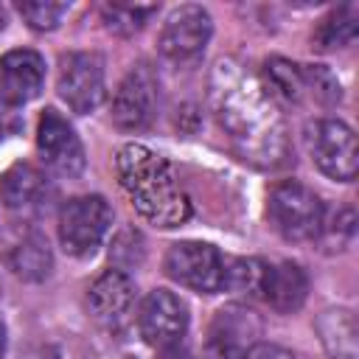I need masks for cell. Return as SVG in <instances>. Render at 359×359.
Instances as JSON below:
<instances>
[{
  "mask_svg": "<svg viewBox=\"0 0 359 359\" xmlns=\"http://www.w3.org/2000/svg\"><path fill=\"white\" fill-rule=\"evenodd\" d=\"M208 101L241 160L255 168H280L289 163V132L280 107L244 65L219 59L210 70Z\"/></svg>",
  "mask_w": 359,
  "mask_h": 359,
  "instance_id": "1",
  "label": "cell"
},
{
  "mask_svg": "<svg viewBox=\"0 0 359 359\" xmlns=\"http://www.w3.org/2000/svg\"><path fill=\"white\" fill-rule=\"evenodd\" d=\"M118 185L149 224L154 227H177L191 216V199L185 196L174 168L165 157L151 151L143 143H126L115 157Z\"/></svg>",
  "mask_w": 359,
  "mask_h": 359,
  "instance_id": "2",
  "label": "cell"
},
{
  "mask_svg": "<svg viewBox=\"0 0 359 359\" xmlns=\"http://www.w3.org/2000/svg\"><path fill=\"white\" fill-rule=\"evenodd\" d=\"M266 210H269L272 227L286 241H294V244L314 241L320 236L323 219H325V208H323L320 196L297 180H283V182L272 185Z\"/></svg>",
  "mask_w": 359,
  "mask_h": 359,
  "instance_id": "3",
  "label": "cell"
},
{
  "mask_svg": "<svg viewBox=\"0 0 359 359\" xmlns=\"http://www.w3.org/2000/svg\"><path fill=\"white\" fill-rule=\"evenodd\" d=\"M112 227V208L104 196L87 194L65 202L59 210V241L67 255L73 258H87L93 255L104 236Z\"/></svg>",
  "mask_w": 359,
  "mask_h": 359,
  "instance_id": "4",
  "label": "cell"
},
{
  "mask_svg": "<svg viewBox=\"0 0 359 359\" xmlns=\"http://www.w3.org/2000/svg\"><path fill=\"white\" fill-rule=\"evenodd\" d=\"M306 146L314 160V165L337 180V182H351L356 177L359 154H356V135L348 123L337 118H320L306 126Z\"/></svg>",
  "mask_w": 359,
  "mask_h": 359,
  "instance_id": "5",
  "label": "cell"
},
{
  "mask_svg": "<svg viewBox=\"0 0 359 359\" xmlns=\"http://www.w3.org/2000/svg\"><path fill=\"white\" fill-rule=\"evenodd\" d=\"M224 269L227 258L205 241H180L171 244L165 252V272L177 283L199 292V294H216L224 289Z\"/></svg>",
  "mask_w": 359,
  "mask_h": 359,
  "instance_id": "6",
  "label": "cell"
},
{
  "mask_svg": "<svg viewBox=\"0 0 359 359\" xmlns=\"http://www.w3.org/2000/svg\"><path fill=\"white\" fill-rule=\"evenodd\" d=\"M59 98L79 115L93 112L104 95H107V81H104V62L98 53L87 50H73L59 59V79H56Z\"/></svg>",
  "mask_w": 359,
  "mask_h": 359,
  "instance_id": "7",
  "label": "cell"
},
{
  "mask_svg": "<svg viewBox=\"0 0 359 359\" xmlns=\"http://www.w3.org/2000/svg\"><path fill=\"white\" fill-rule=\"evenodd\" d=\"M210 34H213L210 14L196 3H185V6H177L165 17L157 45H160V53L168 62L188 65V62H196L205 53L208 42H210Z\"/></svg>",
  "mask_w": 359,
  "mask_h": 359,
  "instance_id": "8",
  "label": "cell"
},
{
  "mask_svg": "<svg viewBox=\"0 0 359 359\" xmlns=\"http://www.w3.org/2000/svg\"><path fill=\"white\" fill-rule=\"evenodd\" d=\"M137 328H140V337L157 351L180 348L188 331V309L174 292L154 289L140 303Z\"/></svg>",
  "mask_w": 359,
  "mask_h": 359,
  "instance_id": "9",
  "label": "cell"
},
{
  "mask_svg": "<svg viewBox=\"0 0 359 359\" xmlns=\"http://www.w3.org/2000/svg\"><path fill=\"white\" fill-rule=\"evenodd\" d=\"M112 123L126 132L146 129L157 109V76L149 65H135L118 84L112 104H109Z\"/></svg>",
  "mask_w": 359,
  "mask_h": 359,
  "instance_id": "10",
  "label": "cell"
},
{
  "mask_svg": "<svg viewBox=\"0 0 359 359\" xmlns=\"http://www.w3.org/2000/svg\"><path fill=\"white\" fill-rule=\"evenodd\" d=\"M36 149H39V157L48 165V171H53L59 177H79L84 171V163H87L84 146H81L76 129L56 109H45L39 115Z\"/></svg>",
  "mask_w": 359,
  "mask_h": 359,
  "instance_id": "11",
  "label": "cell"
},
{
  "mask_svg": "<svg viewBox=\"0 0 359 359\" xmlns=\"http://www.w3.org/2000/svg\"><path fill=\"white\" fill-rule=\"evenodd\" d=\"M135 280L123 269H107L101 272L90 289H87V306L90 314L109 331H118L129 323L135 309Z\"/></svg>",
  "mask_w": 359,
  "mask_h": 359,
  "instance_id": "12",
  "label": "cell"
},
{
  "mask_svg": "<svg viewBox=\"0 0 359 359\" xmlns=\"http://www.w3.org/2000/svg\"><path fill=\"white\" fill-rule=\"evenodd\" d=\"M45 87V59L36 50L17 48L0 56V98L11 107L34 101Z\"/></svg>",
  "mask_w": 359,
  "mask_h": 359,
  "instance_id": "13",
  "label": "cell"
},
{
  "mask_svg": "<svg viewBox=\"0 0 359 359\" xmlns=\"http://www.w3.org/2000/svg\"><path fill=\"white\" fill-rule=\"evenodd\" d=\"M48 194L50 188L45 174L28 163H14L0 177V199L8 210H17V213L39 210L48 202Z\"/></svg>",
  "mask_w": 359,
  "mask_h": 359,
  "instance_id": "14",
  "label": "cell"
},
{
  "mask_svg": "<svg viewBox=\"0 0 359 359\" xmlns=\"http://www.w3.org/2000/svg\"><path fill=\"white\" fill-rule=\"evenodd\" d=\"M306 294H309V278L297 264H292V261L266 264L261 300H266L275 311H280V314L297 311L306 303Z\"/></svg>",
  "mask_w": 359,
  "mask_h": 359,
  "instance_id": "15",
  "label": "cell"
},
{
  "mask_svg": "<svg viewBox=\"0 0 359 359\" xmlns=\"http://www.w3.org/2000/svg\"><path fill=\"white\" fill-rule=\"evenodd\" d=\"M317 334L331 359H359V325L348 309H325L317 317Z\"/></svg>",
  "mask_w": 359,
  "mask_h": 359,
  "instance_id": "16",
  "label": "cell"
},
{
  "mask_svg": "<svg viewBox=\"0 0 359 359\" xmlns=\"http://www.w3.org/2000/svg\"><path fill=\"white\" fill-rule=\"evenodd\" d=\"M6 261L11 272L22 280H45L53 266V255L48 247V238L39 236L36 230L22 233L6 252Z\"/></svg>",
  "mask_w": 359,
  "mask_h": 359,
  "instance_id": "17",
  "label": "cell"
},
{
  "mask_svg": "<svg viewBox=\"0 0 359 359\" xmlns=\"http://www.w3.org/2000/svg\"><path fill=\"white\" fill-rule=\"evenodd\" d=\"M264 90L272 95V101L283 104H300L309 95L303 65H294L289 59H266L264 62Z\"/></svg>",
  "mask_w": 359,
  "mask_h": 359,
  "instance_id": "18",
  "label": "cell"
},
{
  "mask_svg": "<svg viewBox=\"0 0 359 359\" xmlns=\"http://www.w3.org/2000/svg\"><path fill=\"white\" fill-rule=\"evenodd\" d=\"M356 31H359V6L356 3L337 6L328 17L320 20V25L314 31V48L317 50L345 48L356 39Z\"/></svg>",
  "mask_w": 359,
  "mask_h": 359,
  "instance_id": "19",
  "label": "cell"
},
{
  "mask_svg": "<svg viewBox=\"0 0 359 359\" xmlns=\"http://www.w3.org/2000/svg\"><path fill=\"white\" fill-rule=\"evenodd\" d=\"M258 331V323L252 320V314L250 311H244V309H222L219 314H216V320H213V328H210V339H216V342H222V345H230V348H236V351H247L252 342H250V337Z\"/></svg>",
  "mask_w": 359,
  "mask_h": 359,
  "instance_id": "20",
  "label": "cell"
},
{
  "mask_svg": "<svg viewBox=\"0 0 359 359\" xmlns=\"http://www.w3.org/2000/svg\"><path fill=\"white\" fill-rule=\"evenodd\" d=\"M151 14H157L154 3H149V6H140V3H104L101 6V22L115 36L137 34L149 22Z\"/></svg>",
  "mask_w": 359,
  "mask_h": 359,
  "instance_id": "21",
  "label": "cell"
},
{
  "mask_svg": "<svg viewBox=\"0 0 359 359\" xmlns=\"http://www.w3.org/2000/svg\"><path fill=\"white\" fill-rule=\"evenodd\" d=\"M264 275H266V261H261V258H233V261L227 258L224 289L261 297Z\"/></svg>",
  "mask_w": 359,
  "mask_h": 359,
  "instance_id": "22",
  "label": "cell"
},
{
  "mask_svg": "<svg viewBox=\"0 0 359 359\" xmlns=\"http://www.w3.org/2000/svg\"><path fill=\"white\" fill-rule=\"evenodd\" d=\"M20 17L34 28V31H53L62 17L70 11V3H59V0H22L17 3Z\"/></svg>",
  "mask_w": 359,
  "mask_h": 359,
  "instance_id": "23",
  "label": "cell"
},
{
  "mask_svg": "<svg viewBox=\"0 0 359 359\" xmlns=\"http://www.w3.org/2000/svg\"><path fill=\"white\" fill-rule=\"evenodd\" d=\"M353 236H356V213L351 205L345 208H337L331 219H323V230H320V241L331 250H345L353 244Z\"/></svg>",
  "mask_w": 359,
  "mask_h": 359,
  "instance_id": "24",
  "label": "cell"
},
{
  "mask_svg": "<svg viewBox=\"0 0 359 359\" xmlns=\"http://www.w3.org/2000/svg\"><path fill=\"white\" fill-rule=\"evenodd\" d=\"M241 359H294L286 348L275 345V342H252Z\"/></svg>",
  "mask_w": 359,
  "mask_h": 359,
  "instance_id": "25",
  "label": "cell"
},
{
  "mask_svg": "<svg viewBox=\"0 0 359 359\" xmlns=\"http://www.w3.org/2000/svg\"><path fill=\"white\" fill-rule=\"evenodd\" d=\"M20 126H22V115L17 112V107H11L0 98V143L6 137H11L14 132H20Z\"/></svg>",
  "mask_w": 359,
  "mask_h": 359,
  "instance_id": "26",
  "label": "cell"
},
{
  "mask_svg": "<svg viewBox=\"0 0 359 359\" xmlns=\"http://www.w3.org/2000/svg\"><path fill=\"white\" fill-rule=\"evenodd\" d=\"M241 356H244L241 351H236L230 345H222L216 339H208V345L202 348V353L196 359H241Z\"/></svg>",
  "mask_w": 359,
  "mask_h": 359,
  "instance_id": "27",
  "label": "cell"
},
{
  "mask_svg": "<svg viewBox=\"0 0 359 359\" xmlns=\"http://www.w3.org/2000/svg\"><path fill=\"white\" fill-rule=\"evenodd\" d=\"M3 353H6V325L0 320V359H3Z\"/></svg>",
  "mask_w": 359,
  "mask_h": 359,
  "instance_id": "28",
  "label": "cell"
},
{
  "mask_svg": "<svg viewBox=\"0 0 359 359\" xmlns=\"http://www.w3.org/2000/svg\"><path fill=\"white\" fill-rule=\"evenodd\" d=\"M3 25H6V14H3V8H0V31H3Z\"/></svg>",
  "mask_w": 359,
  "mask_h": 359,
  "instance_id": "29",
  "label": "cell"
},
{
  "mask_svg": "<svg viewBox=\"0 0 359 359\" xmlns=\"http://www.w3.org/2000/svg\"><path fill=\"white\" fill-rule=\"evenodd\" d=\"M123 359H132V356H123Z\"/></svg>",
  "mask_w": 359,
  "mask_h": 359,
  "instance_id": "30",
  "label": "cell"
}]
</instances>
